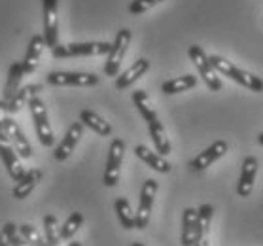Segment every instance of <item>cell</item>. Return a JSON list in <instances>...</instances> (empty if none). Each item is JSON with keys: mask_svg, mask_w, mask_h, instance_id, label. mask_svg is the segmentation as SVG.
<instances>
[{"mask_svg": "<svg viewBox=\"0 0 263 246\" xmlns=\"http://www.w3.org/2000/svg\"><path fill=\"white\" fill-rule=\"evenodd\" d=\"M209 61L216 68V72L221 74V76H228L229 80L237 82V84L246 87L248 91H254V93H261L263 91L261 78H257V76L246 72V70H240L239 66H235L231 61L223 59V57H220V55H210Z\"/></svg>", "mask_w": 263, "mask_h": 246, "instance_id": "1", "label": "cell"}, {"mask_svg": "<svg viewBox=\"0 0 263 246\" xmlns=\"http://www.w3.org/2000/svg\"><path fill=\"white\" fill-rule=\"evenodd\" d=\"M112 44L108 42H80L57 46L51 49L55 59H68V57H95V55H108Z\"/></svg>", "mask_w": 263, "mask_h": 246, "instance_id": "2", "label": "cell"}, {"mask_svg": "<svg viewBox=\"0 0 263 246\" xmlns=\"http://www.w3.org/2000/svg\"><path fill=\"white\" fill-rule=\"evenodd\" d=\"M27 106H29L30 116H32V121H34V129H36V135H38L40 144L46 146V148L53 146L55 137H53V129H51V125H49V118H48L46 104H44L38 97H34Z\"/></svg>", "mask_w": 263, "mask_h": 246, "instance_id": "3", "label": "cell"}, {"mask_svg": "<svg viewBox=\"0 0 263 246\" xmlns=\"http://www.w3.org/2000/svg\"><path fill=\"white\" fill-rule=\"evenodd\" d=\"M187 55H190V59L193 61L195 68L199 70L201 78L204 80L206 87H209L210 91H220L221 80L218 78V72H216V68L209 61V55L203 51V48L197 46V44H193V46H190V49H187Z\"/></svg>", "mask_w": 263, "mask_h": 246, "instance_id": "4", "label": "cell"}, {"mask_svg": "<svg viewBox=\"0 0 263 246\" xmlns=\"http://www.w3.org/2000/svg\"><path fill=\"white\" fill-rule=\"evenodd\" d=\"M129 44H131V30L129 29L118 30L116 40H114V44H112V49H110V53L106 55V65H104V74H106V76L118 78L121 61L125 57Z\"/></svg>", "mask_w": 263, "mask_h": 246, "instance_id": "5", "label": "cell"}, {"mask_svg": "<svg viewBox=\"0 0 263 246\" xmlns=\"http://www.w3.org/2000/svg\"><path fill=\"white\" fill-rule=\"evenodd\" d=\"M125 154V142L121 138H114L106 157V168H104V186L114 187L120 180V168Z\"/></svg>", "mask_w": 263, "mask_h": 246, "instance_id": "6", "label": "cell"}, {"mask_svg": "<svg viewBox=\"0 0 263 246\" xmlns=\"http://www.w3.org/2000/svg\"><path fill=\"white\" fill-rule=\"evenodd\" d=\"M157 190H159L157 180L149 178V180L144 182L142 190H140V201H138V210H137V229H144L148 225Z\"/></svg>", "mask_w": 263, "mask_h": 246, "instance_id": "7", "label": "cell"}, {"mask_svg": "<svg viewBox=\"0 0 263 246\" xmlns=\"http://www.w3.org/2000/svg\"><path fill=\"white\" fill-rule=\"evenodd\" d=\"M49 85H74V87H91L99 84V76L91 72H49L46 76Z\"/></svg>", "mask_w": 263, "mask_h": 246, "instance_id": "8", "label": "cell"}, {"mask_svg": "<svg viewBox=\"0 0 263 246\" xmlns=\"http://www.w3.org/2000/svg\"><path fill=\"white\" fill-rule=\"evenodd\" d=\"M19 154L15 152V148L12 146V142H10V138L6 137V133L2 131L0 133V159H2V163L6 165L8 168V174L12 176L13 182H19L21 178H23V174L27 173V171H23V165L19 163Z\"/></svg>", "mask_w": 263, "mask_h": 246, "instance_id": "9", "label": "cell"}, {"mask_svg": "<svg viewBox=\"0 0 263 246\" xmlns=\"http://www.w3.org/2000/svg\"><path fill=\"white\" fill-rule=\"evenodd\" d=\"M44 6V40L49 49L59 46V30H57V0H42Z\"/></svg>", "mask_w": 263, "mask_h": 246, "instance_id": "10", "label": "cell"}, {"mask_svg": "<svg viewBox=\"0 0 263 246\" xmlns=\"http://www.w3.org/2000/svg\"><path fill=\"white\" fill-rule=\"evenodd\" d=\"M4 133H6V137L10 138V142H12V146L19 154V157H23V159H30V157H32V146H30V142L27 140L25 133L21 131V127H19L12 118H6V120H4Z\"/></svg>", "mask_w": 263, "mask_h": 246, "instance_id": "11", "label": "cell"}, {"mask_svg": "<svg viewBox=\"0 0 263 246\" xmlns=\"http://www.w3.org/2000/svg\"><path fill=\"white\" fill-rule=\"evenodd\" d=\"M229 146L226 140H216L214 144H210L209 148L204 152H201L195 159L192 161V171H195V173H199V171H204L206 167H210L214 161H218L220 157H223L226 154H228Z\"/></svg>", "mask_w": 263, "mask_h": 246, "instance_id": "12", "label": "cell"}, {"mask_svg": "<svg viewBox=\"0 0 263 246\" xmlns=\"http://www.w3.org/2000/svg\"><path fill=\"white\" fill-rule=\"evenodd\" d=\"M84 135V123L82 121H76V123H72L70 129L66 131L65 138L61 140V144L55 148V159L57 161H65L70 157V154L76 150V144L80 142V138Z\"/></svg>", "mask_w": 263, "mask_h": 246, "instance_id": "13", "label": "cell"}, {"mask_svg": "<svg viewBox=\"0 0 263 246\" xmlns=\"http://www.w3.org/2000/svg\"><path fill=\"white\" fill-rule=\"evenodd\" d=\"M257 174V159L254 156H248L242 161V168H240V178L237 184V193L240 197H250L254 192V180Z\"/></svg>", "mask_w": 263, "mask_h": 246, "instance_id": "14", "label": "cell"}, {"mask_svg": "<svg viewBox=\"0 0 263 246\" xmlns=\"http://www.w3.org/2000/svg\"><path fill=\"white\" fill-rule=\"evenodd\" d=\"M44 46H46V40H44V34H34L30 38L29 48H27V53H25L23 63V70L25 74H32L38 68V61H40V55L44 51Z\"/></svg>", "mask_w": 263, "mask_h": 246, "instance_id": "15", "label": "cell"}, {"mask_svg": "<svg viewBox=\"0 0 263 246\" xmlns=\"http://www.w3.org/2000/svg\"><path fill=\"white\" fill-rule=\"evenodd\" d=\"M197 210L185 209L182 214V237L180 244L182 246H195L197 242Z\"/></svg>", "mask_w": 263, "mask_h": 246, "instance_id": "16", "label": "cell"}, {"mask_svg": "<svg viewBox=\"0 0 263 246\" xmlns=\"http://www.w3.org/2000/svg\"><path fill=\"white\" fill-rule=\"evenodd\" d=\"M148 68H149V61L148 59L135 61V63L127 68L125 72L120 74V76L116 78V87H118V89H127V87L135 84L138 78H142L144 74L148 72Z\"/></svg>", "mask_w": 263, "mask_h": 246, "instance_id": "17", "label": "cell"}, {"mask_svg": "<svg viewBox=\"0 0 263 246\" xmlns=\"http://www.w3.org/2000/svg\"><path fill=\"white\" fill-rule=\"evenodd\" d=\"M135 154H137L138 159H142L149 168H154L157 173H163V174L171 173V163H168L167 159H165V156H161V154H156V152H152L149 148H146V146H142V144H138L137 148H135Z\"/></svg>", "mask_w": 263, "mask_h": 246, "instance_id": "18", "label": "cell"}, {"mask_svg": "<svg viewBox=\"0 0 263 246\" xmlns=\"http://www.w3.org/2000/svg\"><path fill=\"white\" fill-rule=\"evenodd\" d=\"M40 91H42V85L40 84H30V85L21 87V89H19L17 93L8 101V112H10V114L19 112V110L23 108V106H27V104H29V102L32 101Z\"/></svg>", "mask_w": 263, "mask_h": 246, "instance_id": "19", "label": "cell"}, {"mask_svg": "<svg viewBox=\"0 0 263 246\" xmlns=\"http://www.w3.org/2000/svg\"><path fill=\"white\" fill-rule=\"evenodd\" d=\"M42 180V171L40 168H30L23 174V178L19 182H15V187H13V197L15 199H25L29 197L30 192L34 190Z\"/></svg>", "mask_w": 263, "mask_h": 246, "instance_id": "20", "label": "cell"}, {"mask_svg": "<svg viewBox=\"0 0 263 246\" xmlns=\"http://www.w3.org/2000/svg\"><path fill=\"white\" fill-rule=\"evenodd\" d=\"M80 121L85 127H89L91 131H95L99 137H110L112 135V125L104 121L99 114L91 112V110H82L80 112Z\"/></svg>", "mask_w": 263, "mask_h": 246, "instance_id": "21", "label": "cell"}, {"mask_svg": "<svg viewBox=\"0 0 263 246\" xmlns=\"http://www.w3.org/2000/svg\"><path fill=\"white\" fill-rule=\"evenodd\" d=\"M148 131H149V137L154 140V144H156V150L161 154V156H168L171 154V140H168L167 133H165V127L161 125V121L156 120L148 123Z\"/></svg>", "mask_w": 263, "mask_h": 246, "instance_id": "22", "label": "cell"}, {"mask_svg": "<svg viewBox=\"0 0 263 246\" xmlns=\"http://www.w3.org/2000/svg\"><path fill=\"white\" fill-rule=\"evenodd\" d=\"M23 76H25L23 63H13V65L10 66V72H8V82H6V87H4V97H2V101L8 102L19 89H21L19 85H21Z\"/></svg>", "mask_w": 263, "mask_h": 246, "instance_id": "23", "label": "cell"}, {"mask_svg": "<svg viewBox=\"0 0 263 246\" xmlns=\"http://www.w3.org/2000/svg\"><path fill=\"white\" fill-rule=\"evenodd\" d=\"M133 102H135L137 110L140 112V116H142L148 123L159 120V118H157L156 108H154V104H152V101H149V97H148L146 91H142V89L135 91V93H133Z\"/></svg>", "mask_w": 263, "mask_h": 246, "instance_id": "24", "label": "cell"}, {"mask_svg": "<svg viewBox=\"0 0 263 246\" xmlns=\"http://www.w3.org/2000/svg\"><path fill=\"white\" fill-rule=\"evenodd\" d=\"M195 85H197V78L193 74H185V76H180V78L165 82L161 89L165 95H176V93H182V91L193 89Z\"/></svg>", "mask_w": 263, "mask_h": 246, "instance_id": "25", "label": "cell"}, {"mask_svg": "<svg viewBox=\"0 0 263 246\" xmlns=\"http://www.w3.org/2000/svg\"><path fill=\"white\" fill-rule=\"evenodd\" d=\"M116 212H118V218H120L121 228H125V229H135V228H137V214L133 212L131 203H129L125 197L116 199Z\"/></svg>", "mask_w": 263, "mask_h": 246, "instance_id": "26", "label": "cell"}, {"mask_svg": "<svg viewBox=\"0 0 263 246\" xmlns=\"http://www.w3.org/2000/svg\"><path fill=\"white\" fill-rule=\"evenodd\" d=\"M214 216V209L212 204H201L197 209V237H206L210 231V222Z\"/></svg>", "mask_w": 263, "mask_h": 246, "instance_id": "27", "label": "cell"}, {"mask_svg": "<svg viewBox=\"0 0 263 246\" xmlns=\"http://www.w3.org/2000/svg\"><path fill=\"white\" fill-rule=\"evenodd\" d=\"M44 233H46V240H48L49 244L61 246V240H63L61 239V228L53 214H48V216L44 218Z\"/></svg>", "mask_w": 263, "mask_h": 246, "instance_id": "28", "label": "cell"}, {"mask_svg": "<svg viewBox=\"0 0 263 246\" xmlns=\"http://www.w3.org/2000/svg\"><path fill=\"white\" fill-rule=\"evenodd\" d=\"M82 223H84V214L82 212H72L70 216L66 218V222L63 223V228H61V239H72L76 235V231L82 228Z\"/></svg>", "mask_w": 263, "mask_h": 246, "instance_id": "29", "label": "cell"}, {"mask_svg": "<svg viewBox=\"0 0 263 246\" xmlns=\"http://www.w3.org/2000/svg\"><path fill=\"white\" fill-rule=\"evenodd\" d=\"M19 233L23 235L25 239L34 246H42L44 242H46V240L42 239V235L38 233V229H36L34 225H30V223H23V225H19Z\"/></svg>", "mask_w": 263, "mask_h": 246, "instance_id": "30", "label": "cell"}, {"mask_svg": "<svg viewBox=\"0 0 263 246\" xmlns=\"http://www.w3.org/2000/svg\"><path fill=\"white\" fill-rule=\"evenodd\" d=\"M159 2H163V0H133L131 4H129V12L133 15H140V13L148 12L149 8H154Z\"/></svg>", "mask_w": 263, "mask_h": 246, "instance_id": "31", "label": "cell"}, {"mask_svg": "<svg viewBox=\"0 0 263 246\" xmlns=\"http://www.w3.org/2000/svg\"><path fill=\"white\" fill-rule=\"evenodd\" d=\"M15 231H19L17 225L12 222H8L6 225L2 228V231H0V246H12V237Z\"/></svg>", "mask_w": 263, "mask_h": 246, "instance_id": "32", "label": "cell"}, {"mask_svg": "<svg viewBox=\"0 0 263 246\" xmlns=\"http://www.w3.org/2000/svg\"><path fill=\"white\" fill-rule=\"evenodd\" d=\"M12 246H34V244H30L23 235L19 233V231H15V233H13V237H12Z\"/></svg>", "mask_w": 263, "mask_h": 246, "instance_id": "33", "label": "cell"}, {"mask_svg": "<svg viewBox=\"0 0 263 246\" xmlns=\"http://www.w3.org/2000/svg\"><path fill=\"white\" fill-rule=\"evenodd\" d=\"M8 112V102L4 101H0V133L4 131V120H6V114Z\"/></svg>", "mask_w": 263, "mask_h": 246, "instance_id": "34", "label": "cell"}, {"mask_svg": "<svg viewBox=\"0 0 263 246\" xmlns=\"http://www.w3.org/2000/svg\"><path fill=\"white\" fill-rule=\"evenodd\" d=\"M195 246H209V240H206V237H201V239H197Z\"/></svg>", "mask_w": 263, "mask_h": 246, "instance_id": "35", "label": "cell"}, {"mask_svg": "<svg viewBox=\"0 0 263 246\" xmlns=\"http://www.w3.org/2000/svg\"><path fill=\"white\" fill-rule=\"evenodd\" d=\"M257 142H259V146H263V133H259V137H257Z\"/></svg>", "mask_w": 263, "mask_h": 246, "instance_id": "36", "label": "cell"}, {"mask_svg": "<svg viewBox=\"0 0 263 246\" xmlns=\"http://www.w3.org/2000/svg\"><path fill=\"white\" fill-rule=\"evenodd\" d=\"M68 246H82V242H78V240H76V242H70Z\"/></svg>", "mask_w": 263, "mask_h": 246, "instance_id": "37", "label": "cell"}, {"mask_svg": "<svg viewBox=\"0 0 263 246\" xmlns=\"http://www.w3.org/2000/svg\"><path fill=\"white\" fill-rule=\"evenodd\" d=\"M131 246H144V244H140V242H133Z\"/></svg>", "mask_w": 263, "mask_h": 246, "instance_id": "38", "label": "cell"}, {"mask_svg": "<svg viewBox=\"0 0 263 246\" xmlns=\"http://www.w3.org/2000/svg\"><path fill=\"white\" fill-rule=\"evenodd\" d=\"M42 246H53V244H49L48 240H46V242H44V244H42Z\"/></svg>", "mask_w": 263, "mask_h": 246, "instance_id": "39", "label": "cell"}]
</instances>
